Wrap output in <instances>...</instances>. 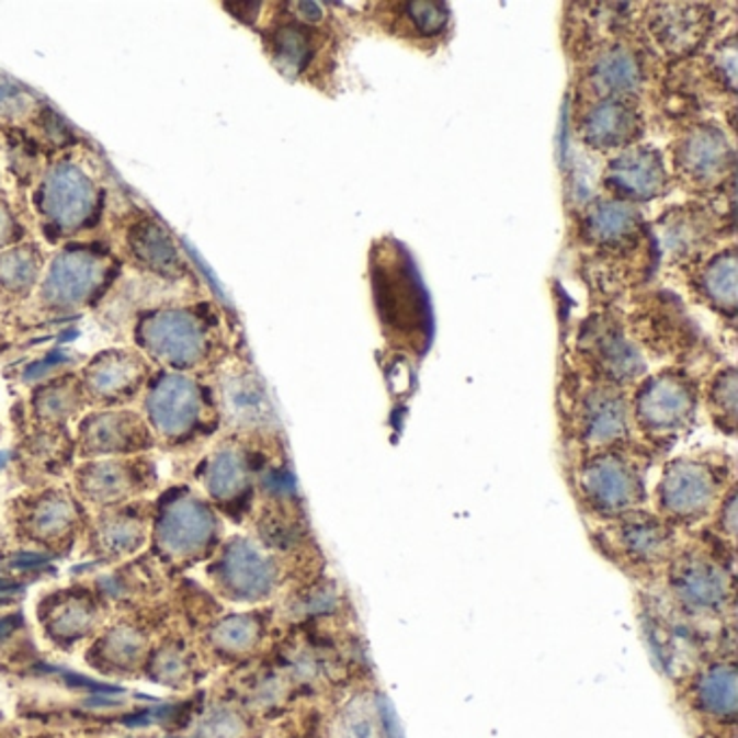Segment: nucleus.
<instances>
[{"mask_svg":"<svg viewBox=\"0 0 738 738\" xmlns=\"http://www.w3.org/2000/svg\"><path fill=\"white\" fill-rule=\"evenodd\" d=\"M395 243L388 251H373V295L386 328L397 333H418L427 326V299L406 251Z\"/></svg>","mask_w":738,"mask_h":738,"instance_id":"nucleus-1","label":"nucleus"},{"mask_svg":"<svg viewBox=\"0 0 738 738\" xmlns=\"http://www.w3.org/2000/svg\"><path fill=\"white\" fill-rule=\"evenodd\" d=\"M719 493L722 475L711 462L680 457L673 459L660 477L658 507L669 520L691 524L715 507Z\"/></svg>","mask_w":738,"mask_h":738,"instance_id":"nucleus-2","label":"nucleus"},{"mask_svg":"<svg viewBox=\"0 0 738 738\" xmlns=\"http://www.w3.org/2000/svg\"><path fill=\"white\" fill-rule=\"evenodd\" d=\"M578 488L584 504L600 515H624L646 498L644 477L637 466L611 451L582 464Z\"/></svg>","mask_w":738,"mask_h":738,"instance_id":"nucleus-3","label":"nucleus"},{"mask_svg":"<svg viewBox=\"0 0 738 738\" xmlns=\"http://www.w3.org/2000/svg\"><path fill=\"white\" fill-rule=\"evenodd\" d=\"M673 169L693 189H715L733 175L735 148L715 124H697L673 144Z\"/></svg>","mask_w":738,"mask_h":738,"instance_id":"nucleus-4","label":"nucleus"},{"mask_svg":"<svg viewBox=\"0 0 738 738\" xmlns=\"http://www.w3.org/2000/svg\"><path fill=\"white\" fill-rule=\"evenodd\" d=\"M697 397L689 377L680 373H658L646 379L635 397V418L650 435L682 431L695 416Z\"/></svg>","mask_w":738,"mask_h":738,"instance_id":"nucleus-5","label":"nucleus"},{"mask_svg":"<svg viewBox=\"0 0 738 738\" xmlns=\"http://www.w3.org/2000/svg\"><path fill=\"white\" fill-rule=\"evenodd\" d=\"M106 258L89 249L59 253L46 273L42 299L57 310H72L89 304L106 282Z\"/></svg>","mask_w":738,"mask_h":738,"instance_id":"nucleus-6","label":"nucleus"},{"mask_svg":"<svg viewBox=\"0 0 738 738\" xmlns=\"http://www.w3.org/2000/svg\"><path fill=\"white\" fill-rule=\"evenodd\" d=\"M98 202L95 186L81 167L61 163L53 167L39 189V208L44 217L61 230L82 228Z\"/></svg>","mask_w":738,"mask_h":738,"instance_id":"nucleus-7","label":"nucleus"},{"mask_svg":"<svg viewBox=\"0 0 738 738\" xmlns=\"http://www.w3.org/2000/svg\"><path fill=\"white\" fill-rule=\"evenodd\" d=\"M604 186L615 200L633 206L662 197L669 189L662 155L652 146H631L622 150L604 171Z\"/></svg>","mask_w":738,"mask_h":738,"instance_id":"nucleus-8","label":"nucleus"},{"mask_svg":"<svg viewBox=\"0 0 738 738\" xmlns=\"http://www.w3.org/2000/svg\"><path fill=\"white\" fill-rule=\"evenodd\" d=\"M139 338L152 355L171 366H191L206 349L204 328L184 310H163L148 317L139 328Z\"/></svg>","mask_w":738,"mask_h":738,"instance_id":"nucleus-9","label":"nucleus"},{"mask_svg":"<svg viewBox=\"0 0 738 738\" xmlns=\"http://www.w3.org/2000/svg\"><path fill=\"white\" fill-rule=\"evenodd\" d=\"M669 587L686 611L700 615L722 613L733 598L730 576L706 557L680 559L671 570Z\"/></svg>","mask_w":738,"mask_h":738,"instance_id":"nucleus-10","label":"nucleus"},{"mask_svg":"<svg viewBox=\"0 0 738 738\" xmlns=\"http://www.w3.org/2000/svg\"><path fill=\"white\" fill-rule=\"evenodd\" d=\"M644 135V117L633 100L602 98L589 104L580 120L582 141L600 152L626 150Z\"/></svg>","mask_w":738,"mask_h":738,"instance_id":"nucleus-11","label":"nucleus"},{"mask_svg":"<svg viewBox=\"0 0 738 738\" xmlns=\"http://www.w3.org/2000/svg\"><path fill=\"white\" fill-rule=\"evenodd\" d=\"M644 219L633 204L620 200H593L580 217L584 243L609 253H624L639 243Z\"/></svg>","mask_w":738,"mask_h":738,"instance_id":"nucleus-12","label":"nucleus"},{"mask_svg":"<svg viewBox=\"0 0 738 738\" xmlns=\"http://www.w3.org/2000/svg\"><path fill=\"white\" fill-rule=\"evenodd\" d=\"M582 347L600 375L611 384H631L646 373V362L637 347L609 321L589 323L582 333Z\"/></svg>","mask_w":738,"mask_h":738,"instance_id":"nucleus-13","label":"nucleus"},{"mask_svg":"<svg viewBox=\"0 0 738 738\" xmlns=\"http://www.w3.org/2000/svg\"><path fill=\"white\" fill-rule=\"evenodd\" d=\"M587 82L602 98L631 100L646 82V66L639 53L626 44H611L595 53L587 70Z\"/></svg>","mask_w":738,"mask_h":738,"instance_id":"nucleus-14","label":"nucleus"},{"mask_svg":"<svg viewBox=\"0 0 738 738\" xmlns=\"http://www.w3.org/2000/svg\"><path fill=\"white\" fill-rule=\"evenodd\" d=\"M652 13L650 31L669 55H691L708 37L711 11L700 4H660Z\"/></svg>","mask_w":738,"mask_h":738,"instance_id":"nucleus-15","label":"nucleus"},{"mask_svg":"<svg viewBox=\"0 0 738 738\" xmlns=\"http://www.w3.org/2000/svg\"><path fill=\"white\" fill-rule=\"evenodd\" d=\"M202 397L197 386L180 375H167L148 399V411L155 427L164 435L186 433L200 418Z\"/></svg>","mask_w":738,"mask_h":738,"instance_id":"nucleus-16","label":"nucleus"},{"mask_svg":"<svg viewBox=\"0 0 738 738\" xmlns=\"http://www.w3.org/2000/svg\"><path fill=\"white\" fill-rule=\"evenodd\" d=\"M222 578L226 587L246 600H258L271 593L275 584V568L253 544L235 542L222 559Z\"/></svg>","mask_w":738,"mask_h":738,"instance_id":"nucleus-17","label":"nucleus"},{"mask_svg":"<svg viewBox=\"0 0 738 738\" xmlns=\"http://www.w3.org/2000/svg\"><path fill=\"white\" fill-rule=\"evenodd\" d=\"M628 431V406L613 390H593L580 410V435L589 446H613Z\"/></svg>","mask_w":738,"mask_h":738,"instance_id":"nucleus-18","label":"nucleus"},{"mask_svg":"<svg viewBox=\"0 0 738 738\" xmlns=\"http://www.w3.org/2000/svg\"><path fill=\"white\" fill-rule=\"evenodd\" d=\"M711 219L700 206H678L671 208L658 222V241L671 258L700 256L708 246Z\"/></svg>","mask_w":738,"mask_h":738,"instance_id":"nucleus-19","label":"nucleus"},{"mask_svg":"<svg viewBox=\"0 0 738 738\" xmlns=\"http://www.w3.org/2000/svg\"><path fill=\"white\" fill-rule=\"evenodd\" d=\"M695 706L711 719L733 722L737 715L738 678L735 662H711L693 686Z\"/></svg>","mask_w":738,"mask_h":738,"instance_id":"nucleus-20","label":"nucleus"},{"mask_svg":"<svg viewBox=\"0 0 738 738\" xmlns=\"http://www.w3.org/2000/svg\"><path fill=\"white\" fill-rule=\"evenodd\" d=\"M215 529L206 507L195 500L175 502L161 522V542L171 553H191L204 546Z\"/></svg>","mask_w":738,"mask_h":738,"instance_id":"nucleus-21","label":"nucleus"},{"mask_svg":"<svg viewBox=\"0 0 738 738\" xmlns=\"http://www.w3.org/2000/svg\"><path fill=\"white\" fill-rule=\"evenodd\" d=\"M617 546L637 564L660 561L671 546L669 526L646 513H635L617 529Z\"/></svg>","mask_w":738,"mask_h":738,"instance_id":"nucleus-22","label":"nucleus"},{"mask_svg":"<svg viewBox=\"0 0 738 738\" xmlns=\"http://www.w3.org/2000/svg\"><path fill=\"white\" fill-rule=\"evenodd\" d=\"M737 251L730 247L715 253L697 280L704 299L726 317L737 315Z\"/></svg>","mask_w":738,"mask_h":738,"instance_id":"nucleus-23","label":"nucleus"},{"mask_svg":"<svg viewBox=\"0 0 738 738\" xmlns=\"http://www.w3.org/2000/svg\"><path fill=\"white\" fill-rule=\"evenodd\" d=\"M271 55L286 77H299L317 55V42L310 24L288 22L271 33Z\"/></svg>","mask_w":738,"mask_h":738,"instance_id":"nucleus-24","label":"nucleus"},{"mask_svg":"<svg viewBox=\"0 0 738 738\" xmlns=\"http://www.w3.org/2000/svg\"><path fill=\"white\" fill-rule=\"evenodd\" d=\"M139 377H141L139 360L130 353L113 351V353L100 355L91 364L87 373V384L98 397L111 399V397H120L133 390Z\"/></svg>","mask_w":738,"mask_h":738,"instance_id":"nucleus-25","label":"nucleus"},{"mask_svg":"<svg viewBox=\"0 0 738 738\" xmlns=\"http://www.w3.org/2000/svg\"><path fill=\"white\" fill-rule=\"evenodd\" d=\"M224 399L226 410L232 416V420L253 427L264 424L271 418V406L266 401V395L256 377L251 375H235L224 386Z\"/></svg>","mask_w":738,"mask_h":738,"instance_id":"nucleus-26","label":"nucleus"},{"mask_svg":"<svg viewBox=\"0 0 738 738\" xmlns=\"http://www.w3.org/2000/svg\"><path fill=\"white\" fill-rule=\"evenodd\" d=\"M333 738H393L388 717L373 700L360 697L344 706L340 713Z\"/></svg>","mask_w":738,"mask_h":738,"instance_id":"nucleus-27","label":"nucleus"},{"mask_svg":"<svg viewBox=\"0 0 738 738\" xmlns=\"http://www.w3.org/2000/svg\"><path fill=\"white\" fill-rule=\"evenodd\" d=\"M130 246L135 256L152 271L175 273L180 269V256L169 235L155 222L139 224L130 235Z\"/></svg>","mask_w":738,"mask_h":738,"instance_id":"nucleus-28","label":"nucleus"},{"mask_svg":"<svg viewBox=\"0 0 738 738\" xmlns=\"http://www.w3.org/2000/svg\"><path fill=\"white\" fill-rule=\"evenodd\" d=\"M42 269V253L33 246L11 247L0 253V291L9 295H26Z\"/></svg>","mask_w":738,"mask_h":738,"instance_id":"nucleus-29","label":"nucleus"},{"mask_svg":"<svg viewBox=\"0 0 738 738\" xmlns=\"http://www.w3.org/2000/svg\"><path fill=\"white\" fill-rule=\"evenodd\" d=\"M135 422L122 413H102L91 418L84 429V446L91 453H115L130 449L135 442Z\"/></svg>","mask_w":738,"mask_h":738,"instance_id":"nucleus-30","label":"nucleus"},{"mask_svg":"<svg viewBox=\"0 0 738 738\" xmlns=\"http://www.w3.org/2000/svg\"><path fill=\"white\" fill-rule=\"evenodd\" d=\"M206 486L217 498H235L247 486V464L243 455L235 449L219 451L206 473Z\"/></svg>","mask_w":738,"mask_h":738,"instance_id":"nucleus-31","label":"nucleus"},{"mask_svg":"<svg viewBox=\"0 0 738 738\" xmlns=\"http://www.w3.org/2000/svg\"><path fill=\"white\" fill-rule=\"evenodd\" d=\"M84 490L95 498H113L126 490L128 475L126 470L115 462H102L93 464L82 475Z\"/></svg>","mask_w":738,"mask_h":738,"instance_id":"nucleus-32","label":"nucleus"},{"mask_svg":"<svg viewBox=\"0 0 738 738\" xmlns=\"http://www.w3.org/2000/svg\"><path fill=\"white\" fill-rule=\"evenodd\" d=\"M713 413L728 427V431H735L737 422V371L726 368L722 371L713 384H711V395H708Z\"/></svg>","mask_w":738,"mask_h":738,"instance_id":"nucleus-33","label":"nucleus"},{"mask_svg":"<svg viewBox=\"0 0 738 738\" xmlns=\"http://www.w3.org/2000/svg\"><path fill=\"white\" fill-rule=\"evenodd\" d=\"M406 18L411 33L420 37H438L449 22V7L444 2H410L406 4Z\"/></svg>","mask_w":738,"mask_h":738,"instance_id":"nucleus-34","label":"nucleus"},{"mask_svg":"<svg viewBox=\"0 0 738 738\" xmlns=\"http://www.w3.org/2000/svg\"><path fill=\"white\" fill-rule=\"evenodd\" d=\"M215 637L228 650H247V648H251V644L258 637V624L251 617L237 615V617L226 620L217 628Z\"/></svg>","mask_w":738,"mask_h":738,"instance_id":"nucleus-35","label":"nucleus"},{"mask_svg":"<svg viewBox=\"0 0 738 738\" xmlns=\"http://www.w3.org/2000/svg\"><path fill=\"white\" fill-rule=\"evenodd\" d=\"M70 520H72V509L66 500H59V498H50L42 502V507L35 513V524L44 533H57L66 529Z\"/></svg>","mask_w":738,"mask_h":738,"instance_id":"nucleus-36","label":"nucleus"},{"mask_svg":"<svg viewBox=\"0 0 738 738\" xmlns=\"http://www.w3.org/2000/svg\"><path fill=\"white\" fill-rule=\"evenodd\" d=\"M243 735H246L243 719L230 711H217L206 719L202 728L204 738H243Z\"/></svg>","mask_w":738,"mask_h":738,"instance_id":"nucleus-37","label":"nucleus"},{"mask_svg":"<svg viewBox=\"0 0 738 738\" xmlns=\"http://www.w3.org/2000/svg\"><path fill=\"white\" fill-rule=\"evenodd\" d=\"M26 104L29 95L22 87L0 75V115H18L26 109Z\"/></svg>","mask_w":738,"mask_h":738,"instance_id":"nucleus-38","label":"nucleus"},{"mask_svg":"<svg viewBox=\"0 0 738 738\" xmlns=\"http://www.w3.org/2000/svg\"><path fill=\"white\" fill-rule=\"evenodd\" d=\"M715 59L719 64L722 81L728 82L730 89H735V82H737V48H735V37H730L728 42L719 44V48L715 53Z\"/></svg>","mask_w":738,"mask_h":738,"instance_id":"nucleus-39","label":"nucleus"},{"mask_svg":"<svg viewBox=\"0 0 738 738\" xmlns=\"http://www.w3.org/2000/svg\"><path fill=\"white\" fill-rule=\"evenodd\" d=\"M111 648L117 652V657L120 658H133L139 652L141 646H139V642H137L135 635L120 631V633H115L111 637Z\"/></svg>","mask_w":738,"mask_h":738,"instance_id":"nucleus-40","label":"nucleus"},{"mask_svg":"<svg viewBox=\"0 0 738 738\" xmlns=\"http://www.w3.org/2000/svg\"><path fill=\"white\" fill-rule=\"evenodd\" d=\"M87 613H84V609L82 606H68L66 609V613H64V617L59 620V631H64V633H79V631H82L84 628V624H87Z\"/></svg>","mask_w":738,"mask_h":738,"instance_id":"nucleus-41","label":"nucleus"},{"mask_svg":"<svg viewBox=\"0 0 738 738\" xmlns=\"http://www.w3.org/2000/svg\"><path fill=\"white\" fill-rule=\"evenodd\" d=\"M264 486L266 490L273 493H291L295 484H293V477L286 473V470H271L266 477H264Z\"/></svg>","mask_w":738,"mask_h":738,"instance_id":"nucleus-42","label":"nucleus"},{"mask_svg":"<svg viewBox=\"0 0 738 738\" xmlns=\"http://www.w3.org/2000/svg\"><path fill=\"white\" fill-rule=\"evenodd\" d=\"M135 529L126 522H117L115 526H111V533H109V544H115L117 548H128L135 544Z\"/></svg>","mask_w":738,"mask_h":738,"instance_id":"nucleus-43","label":"nucleus"},{"mask_svg":"<svg viewBox=\"0 0 738 738\" xmlns=\"http://www.w3.org/2000/svg\"><path fill=\"white\" fill-rule=\"evenodd\" d=\"M70 410V399L66 395V390H55L53 395H48L44 401H42V411L48 413V416H61L66 411Z\"/></svg>","mask_w":738,"mask_h":738,"instance_id":"nucleus-44","label":"nucleus"},{"mask_svg":"<svg viewBox=\"0 0 738 738\" xmlns=\"http://www.w3.org/2000/svg\"><path fill=\"white\" fill-rule=\"evenodd\" d=\"M719 522H722V529H726L728 535L733 537L735 535V526H737V498H735V492H730L728 500L724 502Z\"/></svg>","mask_w":738,"mask_h":738,"instance_id":"nucleus-45","label":"nucleus"},{"mask_svg":"<svg viewBox=\"0 0 738 738\" xmlns=\"http://www.w3.org/2000/svg\"><path fill=\"white\" fill-rule=\"evenodd\" d=\"M295 9H299L295 13L304 20V24H315L323 20V7L317 2H297Z\"/></svg>","mask_w":738,"mask_h":738,"instance_id":"nucleus-46","label":"nucleus"},{"mask_svg":"<svg viewBox=\"0 0 738 738\" xmlns=\"http://www.w3.org/2000/svg\"><path fill=\"white\" fill-rule=\"evenodd\" d=\"M13 230H15L13 217H11L9 208L0 202V247L7 246L13 239Z\"/></svg>","mask_w":738,"mask_h":738,"instance_id":"nucleus-47","label":"nucleus"},{"mask_svg":"<svg viewBox=\"0 0 738 738\" xmlns=\"http://www.w3.org/2000/svg\"><path fill=\"white\" fill-rule=\"evenodd\" d=\"M48 561H50V557H46V555L24 553V555H18V557H15L13 568H20V570H26V568H39V566H46Z\"/></svg>","mask_w":738,"mask_h":738,"instance_id":"nucleus-48","label":"nucleus"},{"mask_svg":"<svg viewBox=\"0 0 738 738\" xmlns=\"http://www.w3.org/2000/svg\"><path fill=\"white\" fill-rule=\"evenodd\" d=\"M15 624H18V617H4V620H0V637L9 635L15 628Z\"/></svg>","mask_w":738,"mask_h":738,"instance_id":"nucleus-49","label":"nucleus"},{"mask_svg":"<svg viewBox=\"0 0 738 738\" xmlns=\"http://www.w3.org/2000/svg\"><path fill=\"white\" fill-rule=\"evenodd\" d=\"M7 464V455L4 453H0V468Z\"/></svg>","mask_w":738,"mask_h":738,"instance_id":"nucleus-50","label":"nucleus"}]
</instances>
